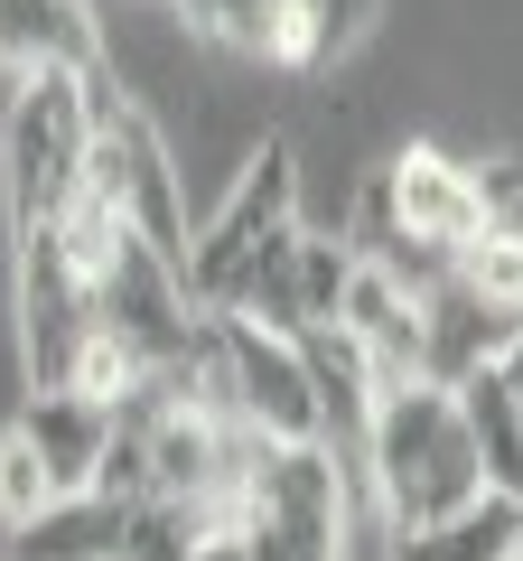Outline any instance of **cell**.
I'll return each instance as SVG.
<instances>
[{
	"mask_svg": "<svg viewBox=\"0 0 523 561\" xmlns=\"http://www.w3.org/2000/svg\"><path fill=\"white\" fill-rule=\"evenodd\" d=\"M234 534L253 561H346V468L327 440H253L234 486Z\"/></svg>",
	"mask_w": 523,
	"mask_h": 561,
	"instance_id": "3",
	"label": "cell"
},
{
	"mask_svg": "<svg viewBox=\"0 0 523 561\" xmlns=\"http://www.w3.org/2000/svg\"><path fill=\"white\" fill-rule=\"evenodd\" d=\"M300 234V150L290 140H262L253 160L234 169V187H224V206L187 234V300L206 309V319H224V309L253 300L262 262H281V243Z\"/></svg>",
	"mask_w": 523,
	"mask_h": 561,
	"instance_id": "2",
	"label": "cell"
},
{
	"mask_svg": "<svg viewBox=\"0 0 523 561\" xmlns=\"http://www.w3.org/2000/svg\"><path fill=\"white\" fill-rule=\"evenodd\" d=\"M47 496H57V486H47V468H38V449H28L20 431H10V440H0V515L20 524V515H38Z\"/></svg>",
	"mask_w": 523,
	"mask_h": 561,
	"instance_id": "20",
	"label": "cell"
},
{
	"mask_svg": "<svg viewBox=\"0 0 523 561\" xmlns=\"http://www.w3.org/2000/svg\"><path fill=\"white\" fill-rule=\"evenodd\" d=\"M216 383H224V412L253 440H327L318 383H309V356L290 328H262L253 309H224L216 319Z\"/></svg>",
	"mask_w": 523,
	"mask_h": 561,
	"instance_id": "6",
	"label": "cell"
},
{
	"mask_svg": "<svg viewBox=\"0 0 523 561\" xmlns=\"http://www.w3.org/2000/svg\"><path fill=\"white\" fill-rule=\"evenodd\" d=\"M10 431L38 449L47 486H57V496H75V486H94V468H103L113 402L84 393V383H28V402H20V421H10Z\"/></svg>",
	"mask_w": 523,
	"mask_h": 561,
	"instance_id": "11",
	"label": "cell"
},
{
	"mask_svg": "<svg viewBox=\"0 0 523 561\" xmlns=\"http://www.w3.org/2000/svg\"><path fill=\"white\" fill-rule=\"evenodd\" d=\"M84 187H94L150 253L187 262V234H197V225H187V169H178V150L160 140V122L121 94L113 76H94V179Z\"/></svg>",
	"mask_w": 523,
	"mask_h": 561,
	"instance_id": "5",
	"label": "cell"
},
{
	"mask_svg": "<svg viewBox=\"0 0 523 561\" xmlns=\"http://www.w3.org/2000/svg\"><path fill=\"white\" fill-rule=\"evenodd\" d=\"M356 243L346 234H290L281 243V262H262V280H253V319L262 328H290V337H300V328H327L346 309V280H356Z\"/></svg>",
	"mask_w": 523,
	"mask_h": 561,
	"instance_id": "10",
	"label": "cell"
},
{
	"mask_svg": "<svg viewBox=\"0 0 523 561\" xmlns=\"http://www.w3.org/2000/svg\"><path fill=\"white\" fill-rule=\"evenodd\" d=\"M364 187L383 197V216L403 225V234L449 243V253L486 243V234H496V216H504V187H496V179H477V169H458L449 150H403V160L374 169Z\"/></svg>",
	"mask_w": 523,
	"mask_h": 561,
	"instance_id": "8",
	"label": "cell"
},
{
	"mask_svg": "<svg viewBox=\"0 0 523 561\" xmlns=\"http://www.w3.org/2000/svg\"><path fill=\"white\" fill-rule=\"evenodd\" d=\"M346 328H356V346L374 356L383 383L421 375V290H403L393 272H374V262H356V280H346Z\"/></svg>",
	"mask_w": 523,
	"mask_h": 561,
	"instance_id": "16",
	"label": "cell"
},
{
	"mask_svg": "<svg viewBox=\"0 0 523 561\" xmlns=\"http://www.w3.org/2000/svg\"><path fill=\"white\" fill-rule=\"evenodd\" d=\"M374 10L383 0H318V66L337 57V47H356L364 28H374Z\"/></svg>",
	"mask_w": 523,
	"mask_h": 561,
	"instance_id": "22",
	"label": "cell"
},
{
	"mask_svg": "<svg viewBox=\"0 0 523 561\" xmlns=\"http://www.w3.org/2000/svg\"><path fill=\"white\" fill-rule=\"evenodd\" d=\"M514 552H523V496H504V486L467 496L458 515H430V524L393 534V561H514Z\"/></svg>",
	"mask_w": 523,
	"mask_h": 561,
	"instance_id": "17",
	"label": "cell"
},
{
	"mask_svg": "<svg viewBox=\"0 0 523 561\" xmlns=\"http://www.w3.org/2000/svg\"><path fill=\"white\" fill-rule=\"evenodd\" d=\"M187 561H253V552H243V534H234V524H224V534H206V542H197V552H187Z\"/></svg>",
	"mask_w": 523,
	"mask_h": 561,
	"instance_id": "23",
	"label": "cell"
},
{
	"mask_svg": "<svg viewBox=\"0 0 523 561\" xmlns=\"http://www.w3.org/2000/svg\"><path fill=\"white\" fill-rule=\"evenodd\" d=\"M356 468H364V486H374L393 534L403 524H430V515H458L467 496H486V459L467 440L458 383H430V375H403V383L374 393Z\"/></svg>",
	"mask_w": 523,
	"mask_h": 561,
	"instance_id": "1",
	"label": "cell"
},
{
	"mask_svg": "<svg viewBox=\"0 0 523 561\" xmlns=\"http://www.w3.org/2000/svg\"><path fill=\"white\" fill-rule=\"evenodd\" d=\"M0 179H10V216L57 225L94 179V76H20V103L0 122Z\"/></svg>",
	"mask_w": 523,
	"mask_h": 561,
	"instance_id": "4",
	"label": "cell"
},
{
	"mask_svg": "<svg viewBox=\"0 0 523 561\" xmlns=\"http://www.w3.org/2000/svg\"><path fill=\"white\" fill-rule=\"evenodd\" d=\"M121 534H131V496L75 486L10 524V561H121Z\"/></svg>",
	"mask_w": 523,
	"mask_h": 561,
	"instance_id": "12",
	"label": "cell"
},
{
	"mask_svg": "<svg viewBox=\"0 0 523 561\" xmlns=\"http://www.w3.org/2000/svg\"><path fill=\"white\" fill-rule=\"evenodd\" d=\"M514 561H523V552H514Z\"/></svg>",
	"mask_w": 523,
	"mask_h": 561,
	"instance_id": "24",
	"label": "cell"
},
{
	"mask_svg": "<svg viewBox=\"0 0 523 561\" xmlns=\"http://www.w3.org/2000/svg\"><path fill=\"white\" fill-rule=\"evenodd\" d=\"M234 524V486L216 496H131V534H121V561H187L206 534Z\"/></svg>",
	"mask_w": 523,
	"mask_h": 561,
	"instance_id": "19",
	"label": "cell"
},
{
	"mask_svg": "<svg viewBox=\"0 0 523 561\" xmlns=\"http://www.w3.org/2000/svg\"><path fill=\"white\" fill-rule=\"evenodd\" d=\"M458 412H467V440H477V459H486V486L523 496V393H514V375H504V365L467 375Z\"/></svg>",
	"mask_w": 523,
	"mask_h": 561,
	"instance_id": "18",
	"label": "cell"
},
{
	"mask_svg": "<svg viewBox=\"0 0 523 561\" xmlns=\"http://www.w3.org/2000/svg\"><path fill=\"white\" fill-rule=\"evenodd\" d=\"M178 20L224 47H253V57L318 66V0H178Z\"/></svg>",
	"mask_w": 523,
	"mask_h": 561,
	"instance_id": "15",
	"label": "cell"
},
{
	"mask_svg": "<svg viewBox=\"0 0 523 561\" xmlns=\"http://www.w3.org/2000/svg\"><path fill=\"white\" fill-rule=\"evenodd\" d=\"M514 346H523V300L496 290V280H477L467 262L440 290H421V375L430 383H467L486 365H504Z\"/></svg>",
	"mask_w": 523,
	"mask_h": 561,
	"instance_id": "9",
	"label": "cell"
},
{
	"mask_svg": "<svg viewBox=\"0 0 523 561\" xmlns=\"http://www.w3.org/2000/svg\"><path fill=\"white\" fill-rule=\"evenodd\" d=\"M300 356H309V383H318V412H327V449H364V421H374V356L356 346V328L327 319V328H300Z\"/></svg>",
	"mask_w": 523,
	"mask_h": 561,
	"instance_id": "14",
	"label": "cell"
},
{
	"mask_svg": "<svg viewBox=\"0 0 523 561\" xmlns=\"http://www.w3.org/2000/svg\"><path fill=\"white\" fill-rule=\"evenodd\" d=\"M0 66L10 76H103V28L84 0H0Z\"/></svg>",
	"mask_w": 523,
	"mask_h": 561,
	"instance_id": "13",
	"label": "cell"
},
{
	"mask_svg": "<svg viewBox=\"0 0 523 561\" xmlns=\"http://www.w3.org/2000/svg\"><path fill=\"white\" fill-rule=\"evenodd\" d=\"M467 272H477V280H496V290H514V300H523V234H504V225H496L486 243H467Z\"/></svg>",
	"mask_w": 523,
	"mask_h": 561,
	"instance_id": "21",
	"label": "cell"
},
{
	"mask_svg": "<svg viewBox=\"0 0 523 561\" xmlns=\"http://www.w3.org/2000/svg\"><path fill=\"white\" fill-rule=\"evenodd\" d=\"M94 272L57 225H20V346H28V383H75L84 346H94Z\"/></svg>",
	"mask_w": 523,
	"mask_h": 561,
	"instance_id": "7",
	"label": "cell"
}]
</instances>
